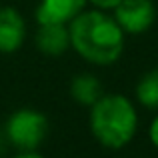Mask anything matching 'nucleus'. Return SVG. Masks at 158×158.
I'll return each instance as SVG.
<instances>
[{
    "instance_id": "nucleus-1",
    "label": "nucleus",
    "mask_w": 158,
    "mask_h": 158,
    "mask_svg": "<svg viewBox=\"0 0 158 158\" xmlns=\"http://www.w3.org/2000/svg\"><path fill=\"white\" fill-rule=\"evenodd\" d=\"M70 48L96 66H110L124 52V30L106 10H82L68 22Z\"/></svg>"
},
{
    "instance_id": "nucleus-2",
    "label": "nucleus",
    "mask_w": 158,
    "mask_h": 158,
    "mask_svg": "<svg viewBox=\"0 0 158 158\" xmlns=\"http://www.w3.org/2000/svg\"><path fill=\"white\" fill-rule=\"evenodd\" d=\"M138 130V112L122 94H102L90 106V132L104 148L118 150L132 142Z\"/></svg>"
},
{
    "instance_id": "nucleus-3",
    "label": "nucleus",
    "mask_w": 158,
    "mask_h": 158,
    "mask_svg": "<svg viewBox=\"0 0 158 158\" xmlns=\"http://www.w3.org/2000/svg\"><path fill=\"white\" fill-rule=\"evenodd\" d=\"M6 138L12 146L22 150H36L48 134V118L34 108H18L6 120Z\"/></svg>"
},
{
    "instance_id": "nucleus-4",
    "label": "nucleus",
    "mask_w": 158,
    "mask_h": 158,
    "mask_svg": "<svg viewBox=\"0 0 158 158\" xmlns=\"http://www.w3.org/2000/svg\"><path fill=\"white\" fill-rule=\"evenodd\" d=\"M114 20L124 34H144L156 22V4L152 0H120Z\"/></svg>"
},
{
    "instance_id": "nucleus-5",
    "label": "nucleus",
    "mask_w": 158,
    "mask_h": 158,
    "mask_svg": "<svg viewBox=\"0 0 158 158\" xmlns=\"http://www.w3.org/2000/svg\"><path fill=\"white\" fill-rule=\"evenodd\" d=\"M26 40V22L12 6L0 8V52L12 54L20 50Z\"/></svg>"
},
{
    "instance_id": "nucleus-6",
    "label": "nucleus",
    "mask_w": 158,
    "mask_h": 158,
    "mask_svg": "<svg viewBox=\"0 0 158 158\" xmlns=\"http://www.w3.org/2000/svg\"><path fill=\"white\" fill-rule=\"evenodd\" d=\"M86 4H88V0H40L38 8H36V22L68 24L84 10Z\"/></svg>"
},
{
    "instance_id": "nucleus-7",
    "label": "nucleus",
    "mask_w": 158,
    "mask_h": 158,
    "mask_svg": "<svg viewBox=\"0 0 158 158\" xmlns=\"http://www.w3.org/2000/svg\"><path fill=\"white\" fill-rule=\"evenodd\" d=\"M34 44L46 56H60L70 48V30L68 24L50 22L38 24V30L34 36Z\"/></svg>"
},
{
    "instance_id": "nucleus-8",
    "label": "nucleus",
    "mask_w": 158,
    "mask_h": 158,
    "mask_svg": "<svg viewBox=\"0 0 158 158\" xmlns=\"http://www.w3.org/2000/svg\"><path fill=\"white\" fill-rule=\"evenodd\" d=\"M102 94H104V90H102L100 80L90 72L78 74L70 82V96L82 106H92Z\"/></svg>"
},
{
    "instance_id": "nucleus-9",
    "label": "nucleus",
    "mask_w": 158,
    "mask_h": 158,
    "mask_svg": "<svg viewBox=\"0 0 158 158\" xmlns=\"http://www.w3.org/2000/svg\"><path fill=\"white\" fill-rule=\"evenodd\" d=\"M136 100L148 110H158V68L148 70L136 84Z\"/></svg>"
},
{
    "instance_id": "nucleus-10",
    "label": "nucleus",
    "mask_w": 158,
    "mask_h": 158,
    "mask_svg": "<svg viewBox=\"0 0 158 158\" xmlns=\"http://www.w3.org/2000/svg\"><path fill=\"white\" fill-rule=\"evenodd\" d=\"M94 8H100V10H114L118 6L120 0H88Z\"/></svg>"
},
{
    "instance_id": "nucleus-11",
    "label": "nucleus",
    "mask_w": 158,
    "mask_h": 158,
    "mask_svg": "<svg viewBox=\"0 0 158 158\" xmlns=\"http://www.w3.org/2000/svg\"><path fill=\"white\" fill-rule=\"evenodd\" d=\"M148 138H150L152 146H156V148H158V114L154 116V118H152L150 126H148Z\"/></svg>"
},
{
    "instance_id": "nucleus-12",
    "label": "nucleus",
    "mask_w": 158,
    "mask_h": 158,
    "mask_svg": "<svg viewBox=\"0 0 158 158\" xmlns=\"http://www.w3.org/2000/svg\"><path fill=\"white\" fill-rule=\"evenodd\" d=\"M14 158H44L42 154H38L36 150H22L20 154H16Z\"/></svg>"
}]
</instances>
